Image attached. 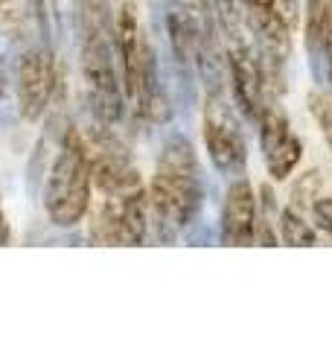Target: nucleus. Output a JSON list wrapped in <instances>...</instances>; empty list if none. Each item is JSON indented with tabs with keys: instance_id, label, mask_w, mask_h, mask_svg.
<instances>
[{
	"instance_id": "1",
	"label": "nucleus",
	"mask_w": 332,
	"mask_h": 350,
	"mask_svg": "<svg viewBox=\"0 0 332 350\" xmlns=\"http://www.w3.org/2000/svg\"><path fill=\"white\" fill-rule=\"evenodd\" d=\"M149 196V225L163 243L178 237L202 211V170L193 144L184 135H172L161 149Z\"/></svg>"
},
{
	"instance_id": "2",
	"label": "nucleus",
	"mask_w": 332,
	"mask_h": 350,
	"mask_svg": "<svg viewBox=\"0 0 332 350\" xmlns=\"http://www.w3.org/2000/svg\"><path fill=\"white\" fill-rule=\"evenodd\" d=\"M82 79L87 103L99 126H114L126 111L123 82L117 70L114 21L108 15V0H82Z\"/></svg>"
},
{
	"instance_id": "3",
	"label": "nucleus",
	"mask_w": 332,
	"mask_h": 350,
	"mask_svg": "<svg viewBox=\"0 0 332 350\" xmlns=\"http://www.w3.org/2000/svg\"><path fill=\"white\" fill-rule=\"evenodd\" d=\"M114 44L120 56V82H123V100L131 114L140 120H166L169 108L163 100V85L158 79V59L154 47L143 32L135 9L128 3L114 18Z\"/></svg>"
},
{
	"instance_id": "4",
	"label": "nucleus",
	"mask_w": 332,
	"mask_h": 350,
	"mask_svg": "<svg viewBox=\"0 0 332 350\" xmlns=\"http://www.w3.org/2000/svg\"><path fill=\"white\" fill-rule=\"evenodd\" d=\"M91 146L79 129H68L44 181V213L55 228H73L91 211Z\"/></svg>"
},
{
	"instance_id": "5",
	"label": "nucleus",
	"mask_w": 332,
	"mask_h": 350,
	"mask_svg": "<svg viewBox=\"0 0 332 350\" xmlns=\"http://www.w3.org/2000/svg\"><path fill=\"white\" fill-rule=\"evenodd\" d=\"M91 202V243L94 245H143L149 237V196L140 175L120 187L96 190Z\"/></svg>"
},
{
	"instance_id": "6",
	"label": "nucleus",
	"mask_w": 332,
	"mask_h": 350,
	"mask_svg": "<svg viewBox=\"0 0 332 350\" xmlns=\"http://www.w3.org/2000/svg\"><path fill=\"white\" fill-rule=\"evenodd\" d=\"M204 126V149L213 167L221 175H242L248 163V140L242 135V123L234 111V105L225 100V94L213 88L204 100L202 111Z\"/></svg>"
},
{
	"instance_id": "7",
	"label": "nucleus",
	"mask_w": 332,
	"mask_h": 350,
	"mask_svg": "<svg viewBox=\"0 0 332 350\" xmlns=\"http://www.w3.org/2000/svg\"><path fill=\"white\" fill-rule=\"evenodd\" d=\"M55 91V56L47 44H29L15 64V100L24 120H36L47 111Z\"/></svg>"
},
{
	"instance_id": "8",
	"label": "nucleus",
	"mask_w": 332,
	"mask_h": 350,
	"mask_svg": "<svg viewBox=\"0 0 332 350\" xmlns=\"http://www.w3.org/2000/svg\"><path fill=\"white\" fill-rule=\"evenodd\" d=\"M257 126H260L262 161H265V167H268V175L274 181H286L303 158L301 137L292 131V123H289V117H286V111L274 103L262 108Z\"/></svg>"
},
{
	"instance_id": "9",
	"label": "nucleus",
	"mask_w": 332,
	"mask_h": 350,
	"mask_svg": "<svg viewBox=\"0 0 332 350\" xmlns=\"http://www.w3.org/2000/svg\"><path fill=\"white\" fill-rule=\"evenodd\" d=\"M257 211H260V202H257V196H253L251 181L245 175H239L225 193L221 228H219L221 243L230 248L257 245L253 243V237H257Z\"/></svg>"
},
{
	"instance_id": "10",
	"label": "nucleus",
	"mask_w": 332,
	"mask_h": 350,
	"mask_svg": "<svg viewBox=\"0 0 332 350\" xmlns=\"http://www.w3.org/2000/svg\"><path fill=\"white\" fill-rule=\"evenodd\" d=\"M0 29L15 41L36 38V32H44L41 0H0Z\"/></svg>"
},
{
	"instance_id": "11",
	"label": "nucleus",
	"mask_w": 332,
	"mask_h": 350,
	"mask_svg": "<svg viewBox=\"0 0 332 350\" xmlns=\"http://www.w3.org/2000/svg\"><path fill=\"white\" fill-rule=\"evenodd\" d=\"M277 237H280V243L294 245V248L318 245V231L306 222V219L301 216V211L292 207V204L280 213V234H277Z\"/></svg>"
},
{
	"instance_id": "12",
	"label": "nucleus",
	"mask_w": 332,
	"mask_h": 350,
	"mask_svg": "<svg viewBox=\"0 0 332 350\" xmlns=\"http://www.w3.org/2000/svg\"><path fill=\"white\" fill-rule=\"evenodd\" d=\"M309 111H312L315 123L324 135L327 146L332 152V94H324V91H312L309 94Z\"/></svg>"
},
{
	"instance_id": "13",
	"label": "nucleus",
	"mask_w": 332,
	"mask_h": 350,
	"mask_svg": "<svg viewBox=\"0 0 332 350\" xmlns=\"http://www.w3.org/2000/svg\"><path fill=\"white\" fill-rule=\"evenodd\" d=\"M312 213L320 231H327L332 237V196H324V199L318 196V202L312 204Z\"/></svg>"
},
{
	"instance_id": "14",
	"label": "nucleus",
	"mask_w": 332,
	"mask_h": 350,
	"mask_svg": "<svg viewBox=\"0 0 332 350\" xmlns=\"http://www.w3.org/2000/svg\"><path fill=\"white\" fill-rule=\"evenodd\" d=\"M9 79H12V73H9V68H6V62H3V56H0V100L9 94Z\"/></svg>"
},
{
	"instance_id": "15",
	"label": "nucleus",
	"mask_w": 332,
	"mask_h": 350,
	"mask_svg": "<svg viewBox=\"0 0 332 350\" xmlns=\"http://www.w3.org/2000/svg\"><path fill=\"white\" fill-rule=\"evenodd\" d=\"M320 62H324V68H327V76H329V82H332V38L327 41V47L320 50Z\"/></svg>"
},
{
	"instance_id": "16",
	"label": "nucleus",
	"mask_w": 332,
	"mask_h": 350,
	"mask_svg": "<svg viewBox=\"0 0 332 350\" xmlns=\"http://www.w3.org/2000/svg\"><path fill=\"white\" fill-rule=\"evenodd\" d=\"M6 243H9V225L3 219V211H0V245H6Z\"/></svg>"
}]
</instances>
